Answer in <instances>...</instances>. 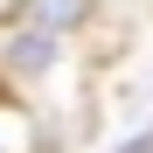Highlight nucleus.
<instances>
[{
  "mask_svg": "<svg viewBox=\"0 0 153 153\" xmlns=\"http://www.w3.org/2000/svg\"><path fill=\"white\" fill-rule=\"evenodd\" d=\"M49 63H56V35L21 21V28H14V42H7V70H14V76H42Z\"/></svg>",
  "mask_w": 153,
  "mask_h": 153,
  "instance_id": "nucleus-1",
  "label": "nucleus"
},
{
  "mask_svg": "<svg viewBox=\"0 0 153 153\" xmlns=\"http://www.w3.org/2000/svg\"><path fill=\"white\" fill-rule=\"evenodd\" d=\"M21 21L63 35V28H84V21H91V0H21Z\"/></svg>",
  "mask_w": 153,
  "mask_h": 153,
  "instance_id": "nucleus-2",
  "label": "nucleus"
},
{
  "mask_svg": "<svg viewBox=\"0 0 153 153\" xmlns=\"http://www.w3.org/2000/svg\"><path fill=\"white\" fill-rule=\"evenodd\" d=\"M118 153H153V125H146V132H139L132 146H118Z\"/></svg>",
  "mask_w": 153,
  "mask_h": 153,
  "instance_id": "nucleus-3",
  "label": "nucleus"
}]
</instances>
